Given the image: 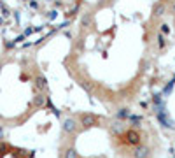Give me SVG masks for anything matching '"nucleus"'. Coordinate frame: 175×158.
Instances as JSON below:
<instances>
[{
	"mask_svg": "<svg viewBox=\"0 0 175 158\" xmlns=\"http://www.w3.org/2000/svg\"><path fill=\"white\" fill-rule=\"evenodd\" d=\"M32 155L26 151H21L16 147H11L7 144H0V158H30Z\"/></svg>",
	"mask_w": 175,
	"mask_h": 158,
	"instance_id": "f257e3e1",
	"label": "nucleus"
},
{
	"mask_svg": "<svg viewBox=\"0 0 175 158\" xmlns=\"http://www.w3.org/2000/svg\"><path fill=\"white\" fill-rule=\"evenodd\" d=\"M96 119L93 118V116H83V123L84 125H91V123H95Z\"/></svg>",
	"mask_w": 175,
	"mask_h": 158,
	"instance_id": "7ed1b4c3",
	"label": "nucleus"
},
{
	"mask_svg": "<svg viewBox=\"0 0 175 158\" xmlns=\"http://www.w3.org/2000/svg\"><path fill=\"white\" fill-rule=\"evenodd\" d=\"M123 141L126 144H138V142H140V135H138L135 130H128L123 135Z\"/></svg>",
	"mask_w": 175,
	"mask_h": 158,
	"instance_id": "f03ea898",
	"label": "nucleus"
}]
</instances>
